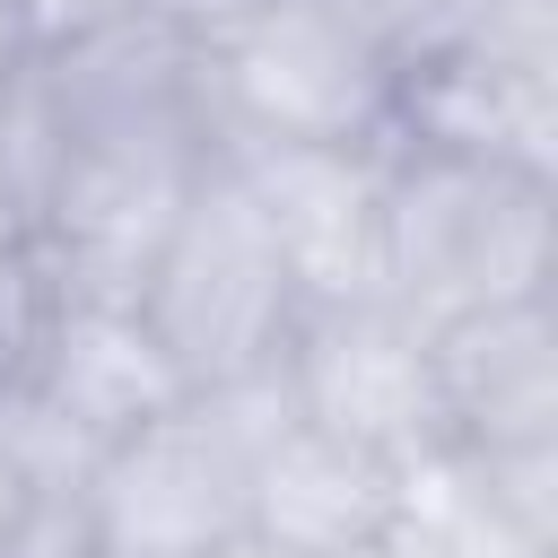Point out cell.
I'll list each match as a JSON object with an SVG mask.
<instances>
[{
    "label": "cell",
    "instance_id": "cell-1",
    "mask_svg": "<svg viewBox=\"0 0 558 558\" xmlns=\"http://www.w3.org/2000/svg\"><path fill=\"white\" fill-rule=\"evenodd\" d=\"M0 148L52 296H140L166 227L218 166L201 52L105 9L0 78Z\"/></svg>",
    "mask_w": 558,
    "mask_h": 558
},
{
    "label": "cell",
    "instance_id": "cell-2",
    "mask_svg": "<svg viewBox=\"0 0 558 558\" xmlns=\"http://www.w3.org/2000/svg\"><path fill=\"white\" fill-rule=\"evenodd\" d=\"M375 296L418 331L558 296V183L488 157L384 140V218H375Z\"/></svg>",
    "mask_w": 558,
    "mask_h": 558
},
{
    "label": "cell",
    "instance_id": "cell-3",
    "mask_svg": "<svg viewBox=\"0 0 558 558\" xmlns=\"http://www.w3.org/2000/svg\"><path fill=\"white\" fill-rule=\"evenodd\" d=\"M201 87L227 148H384L401 70L349 0H270L201 44Z\"/></svg>",
    "mask_w": 558,
    "mask_h": 558
},
{
    "label": "cell",
    "instance_id": "cell-4",
    "mask_svg": "<svg viewBox=\"0 0 558 558\" xmlns=\"http://www.w3.org/2000/svg\"><path fill=\"white\" fill-rule=\"evenodd\" d=\"M279 375L183 392L96 462V558H218L253 532V471L288 427Z\"/></svg>",
    "mask_w": 558,
    "mask_h": 558
},
{
    "label": "cell",
    "instance_id": "cell-5",
    "mask_svg": "<svg viewBox=\"0 0 558 558\" xmlns=\"http://www.w3.org/2000/svg\"><path fill=\"white\" fill-rule=\"evenodd\" d=\"M131 305L192 392L279 375V357L305 323V296H296L279 244L262 235V218L227 166H209V183L183 201V218L166 227Z\"/></svg>",
    "mask_w": 558,
    "mask_h": 558
},
{
    "label": "cell",
    "instance_id": "cell-6",
    "mask_svg": "<svg viewBox=\"0 0 558 558\" xmlns=\"http://www.w3.org/2000/svg\"><path fill=\"white\" fill-rule=\"evenodd\" d=\"M279 392L305 427L366 445L401 471L445 453L436 427V375H427V331L384 305V296H340V305H305L288 357H279Z\"/></svg>",
    "mask_w": 558,
    "mask_h": 558
},
{
    "label": "cell",
    "instance_id": "cell-7",
    "mask_svg": "<svg viewBox=\"0 0 558 558\" xmlns=\"http://www.w3.org/2000/svg\"><path fill=\"white\" fill-rule=\"evenodd\" d=\"M279 244L305 305L375 296V218H384V148H227L218 157Z\"/></svg>",
    "mask_w": 558,
    "mask_h": 558
},
{
    "label": "cell",
    "instance_id": "cell-8",
    "mask_svg": "<svg viewBox=\"0 0 558 558\" xmlns=\"http://www.w3.org/2000/svg\"><path fill=\"white\" fill-rule=\"evenodd\" d=\"M445 453L558 445V296H514L427 331Z\"/></svg>",
    "mask_w": 558,
    "mask_h": 558
},
{
    "label": "cell",
    "instance_id": "cell-9",
    "mask_svg": "<svg viewBox=\"0 0 558 558\" xmlns=\"http://www.w3.org/2000/svg\"><path fill=\"white\" fill-rule=\"evenodd\" d=\"M52 418H70L96 453L140 436L148 418H166L192 384L174 375V357L157 349V331L140 323V305L122 296H52L44 340L17 375Z\"/></svg>",
    "mask_w": 558,
    "mask_h": 558
},
{
    "label": "cell",
    "instance_id": "cell-10",
    "mask_svg": "<svg viewBox=\"0 0 558 558\" xmlns=\"http://www.w3.org/2000/svg\"><path fill=\"white\" fill-rule=\"evenodd\" d=\"M392 140L488 157V166H514V174H549L558 183V61L445 52V61H427V70L401 78Z\"/></svg>",
    "mask_w": 558,
    "mask_h": 558
},
{
    "label": "cell",
    "instance_id": "cell-11",
    "mask_svg": "<svg viewBox=\"0 0 558 558\" xmlns=\"http://www.w3.org/2000/svg\"><path fill=\"white\" fill-rule=\"evenodd\" d=\"M401 514H410V471L305 418H288L253 471V541H270L279 558H340L392 532Z\"/></svg>",
    "mask_w": 558,
    "mask_h": 558
},
{
    "label": "cell",
    "instance_id": "cell-12",
    "mask_svg": "<svg viewBox=\"0 0 558 558\" xmlns=\"http://www.w3.org/2000/svg\"><path fill=\"white\" fill-rule=\"evenodd\" d=\"M96 445L0 384V558H96Z\"/></svg>",
    "mask_w": 558,
    "mask_h": 558
},
{
    "label": "cell",
    "instance_id": "cell-13",
    "mask_svg": "<svg viewBox=\"0 0 558 558\" xmlns=\"http://www.w3.org/2000/svg\"><path fill=\"white\" fill-rule=\"evenodd\" d=\"M113 9L201 52V44H218L227 26H244V17H253V9H270V0H113Z\"/></svg>",
    "mask_w": 558,
    "mask_h": 558
},
{
    "label": "cell",
    "instance_id": "cell-14",
    "mask_svg": "<svg viewBox=\"0 0 558 558\" xmlns=\"http://www.w3.org/2000/svg\"><path fill=\"white\" fill-rule=\"evenodd\" d=\"M0 9L17 17V35H26V44H44V35H70V26L105 17L113 0H0Z\"/></svg>",
    "mask_w": 558,
    "mask_h": 558
},
{
    "label": "cell",
    "instance_id": "cell-15",
    "mask_svg": "<svg viewBox=\"0 0 558 558\" xmlns=\"http://www.w3.org/2000/svg\"><path fill=\"white\" fill-rule=\"evenodd\" d=\"M340 558H445V549H436V532H427L418 514H401L392 532H375V541H357V549H340Z\"/></svg>",
    "mask_w": 558,
    "mask_h": 558
},
{
    "label": "cell",
    "instance_id": "cell-16",
    "mask_svg": "<svg viewBox=\"0 0 558 558\" xmlns=\"http://www.w3.org/2000/svg\"><path fill=\"white\" fill-rule=\"evenodd\" d=\"M17 253H35V244H26V209H17V174H9V148H0V262H17Z\"/></svg>",
    "mask_w": 558,
    "mask_h": 558
},
{
    "label": "cell",
    "instance_id": "cell-17",
    "mask_svg": "<svg viewBox=\"0 0 558 558\" xmlns=\"http://www.w3.org/2000/svg\"><path fill=\"white\" fill-rule=\"evenodd\" d=\"M17 52H26V35H17V17H9V9H0V78H9V70H17Z\"/></svg>",
    "mask_w": 558,
    "mask_h": 558
}]
</instances>
